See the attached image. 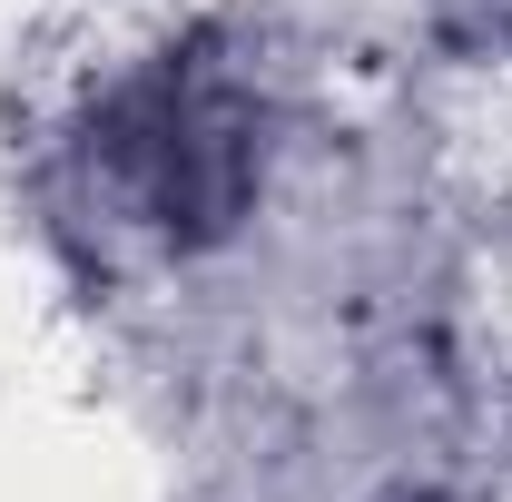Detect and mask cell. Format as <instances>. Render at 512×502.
I'll list each match as a JSON object with an SVG mask.
<instances>
[{"label":"cell","instance_id":"1","mask_svg":"<svg viewBox=\"0 0 512 502\" xmlns=\"http://www.w3.org/2000/svg\"><path fill=\"white\" fill-rule=\"evenodd\" d=\"M109 178L119 197L168 227V237H217L256 188V138H247V109L227 79H207L197 60H168L148 69L109 109Z\"/></svg>","mask_w":512,"mask_h":502}]
</instances>
